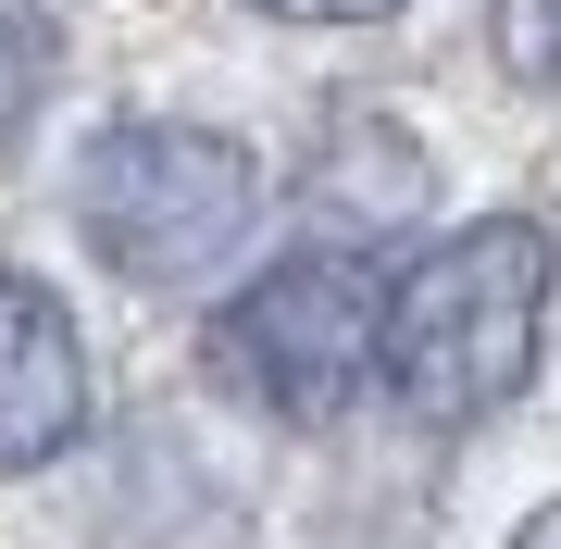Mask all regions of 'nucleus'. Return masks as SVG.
I'll use <instances>...</instances> for the list:
<instances>
[{"instance_id":"obj_1","label":"nucleus","mask_w":561,"mask_h":549,"mask_svg":"<svg viewBox=\"0 0 561 549\" xmlns=\"http://www.w3.org/2000/svg\"><path fill=\"white\" fill-rule=\"evenodd\" d=\"M549 275H561L549 225H524V213L449 225L387 287L375 387L412 425H486V412H512L524 375H537V338H549Z\"/></svg>"},{"instance_id":"obj_2","label":"nucleus","mask_w":561,"mask_h":549,"mask_svg":"<svg viewBox=\"0 0 561 549\" xmlns=\"http://www.w3.org/2000/svg\"><path fill=\"white\" fill-rule=\"evenodd\" d=\"M250 225H262V163L225 125L138 113V125H101L76 163V238L125 287H201L250 250Z\"/></svg>"},{"instance_id":"obj_3","label":"nucleus","mask_w":561,"mask_h":549,"mask_svg":"<svg viewBox=\"0 0 561 549\" xmlns=\"http://www.w3.org/2000/svg\"><path fill=\"white\" fill-rule=\"evenodd\" d=\"M375 338H387V287L350 250H300L213 312V375L262 400L275 425H337L375 387Z\"/></svg>"},{"instance_id":"obj_4","label":"nucleus","mask_w":561,"mask_h":549,"mask_svg":"<svg viewBox=\"0 0 561 549\" xmlns=\"http://www.w3.org/2000/svg\"><path fill=\"white\" fill-rule=\"evenodd\" d=\"M424 187H437V150L400 113H337L324 150H312V175H300V225H312V250L375 263V250H400L424 225Z\"/></svg>"},{"instance_id":"obj_5","label":"nucleus","mask_w":561,"mask_h":549,"mask_svg":"<svg viewBox=\"0 0 561 549\" xmlns=\"http://www.w3.org/2000/svg\"><path fill=\"white\" fill-rule=\"evenodd\" d=\"M88 437V338L38 275H0V474H38Z\"/></svg>"},{"instance_id":"obj_6","label":"nucleus","mask_w":561,"mask_h":549,"mask_svg":"<svg viewBox=\"0 0 561 549\" xmlns=\"http://www.w3.org/2000/svg\"><path fill=\"white\" fill-rule=\"evenodd\" d=\"M38 88H50V13L38 0H0V138L38 113Z\"/></svg>"},{"instance_id":"obj_7","label":"nucleus","mask_w":561,"mask_h":549,"mask_svg":"<svg viewBox=\"0 0 561 549\" xmlns=\"http://www.w3.org/2000/svg\"><path fill=\"white\" fill-rule=\"evenodd\" d=\"M486 38H500V62L524 88L561 101V0H486Z\"/></svg>"},{"instance_id":"obj_8","label":"nucleus","mask_w":561,"mask_h":549,"mask_svg":"<svg viewBox=\"0 0 561 549\" xmlns=\"http://www.w3.org/2000/svg\"><path fill=\"white\" fill-rule=\"evenodd\" d=\"M250 13H275V25H387L400 0H250Z\"/></svg>"},{"instance_id":"obj_9","label":"nucleus","mask_w":561,"mask_h":549,"mask_svg":"<svg viewBox=\"0 0 561 549\" xmlns=\"http://www.w3.org/2000/svg\"><path fill=\"white\" fill-rule=\"evenodd\" d=\"M512 549H561V500H549V512H524V525H512Z\"/></svg>"}]
</instances>
